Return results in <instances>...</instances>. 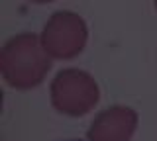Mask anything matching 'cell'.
<instances>
[{
  "mask_svg": "<svg viewBox=\"0 0 157 141\" xmlns=\"http://www.w3.org/2000/svg\"><path fill=\"white\" fill-rule=\"evenodd\" d=\"M51 69V57L36 33H18L0 49V75L16 90H32L43 82Z\"/></svg>",
  "mask_w": 157,
  "mask_h": 141,
  "instance_id": "6da1fadb",
  "label": "cell"
},
{
  "mask_svg": "<svg viewBox=\"0 0 157 141\" xmlns=\"http://www.w3.org/2000/svg\"><path fill=\"white\" fill-rule=\"evenodd\" d=\"M51 104L59 114L81 118L94 110L100 100V88L92 75L81 69H63L51 80Z\"/></svg>",
  "mask_w": 157,
  "mask_h": 141,
  "instance_id": "7a4b0ae2",
  "label": "cell"
},
{
  "mask_svg": "<svg viewBox=\"0 0 157 141\" xmlns=\"http://www.w3.org/2000/svg\"><path fill=\"white\" fill-rule=\"evenodd\" d=\"M41 45L51 59H73L85 49L88 28L77 12L61 10L47 20L41 32Z\"/></svg>",
  "mask_w": 157,
  "mask_h": 141,
  "instance_id": "3957f363",
  "label": "cell"
},
{
  "mask_svg": "<svg viewBox=\"0 0 157 141\" xmlns=\"http://www.w3.org/2000/svg\"><path fill=\"white\" fill-rule=\"evenodd\" d=\"M137 112L130 106H110L92 120L88 141H130L137 129Z\"/></svg>",
  "mask_w": 157,
  "mask_h": 141,
  "instance_id": "277c9868",
  "label": "cell"
},
{
  "mask_svg": "<svg viewBox=\"0 0 157 141\" xmlns=\"http://www.w3.org/2000/svg\"><path fill=\"white\" fill-rule=\"evenodd\" d=\"M32 2H36V4H47V2H53V0H32Z\"/></svg>",
  "mask_w": 157,
  "mask_h": 141,
  "instance_id": "5b68a950",
  "label": "cell"
},
{
  "mask_svg": "<svg viewBox=\"0 0 157 141\" xmlns=\"http://www.w3.org/2000/svg\"><path fill=\"white\" fill-rule=\"evenodd\" d=\"M67 141H81V139H67Z\"/></svg>",
  "mask_w": 157,
  "mask_h": 141,
  "instance_id": "8992f818",
  "label": "cell"
},
{
  "mask_svg": "<svg viewBox=\"0 0 157 141\" xmlns=\"http://www.w3.org/2000/svg\"><path fill=\"white\" fill-rule=\"evenodd\" d=\"M153 4H155V8H157V0H153Z\"/></svg>",
  "mask_w": 157,
  "mask_h": 141,
  "instance_id": "52a82bcc",
  "label": "cell"
}]
</instances>
